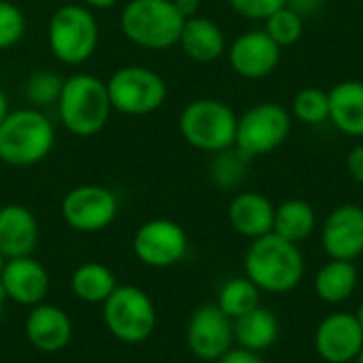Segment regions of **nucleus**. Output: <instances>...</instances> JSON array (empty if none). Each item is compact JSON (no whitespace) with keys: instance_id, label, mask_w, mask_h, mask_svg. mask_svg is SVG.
Masks as SVG:
<instances>
[{"instance_id":"11","label":"nucleus","mask_w":363,"mask_h":363,"mask_svg":"<svg viewBox=\"0 0 363 363\" xmlns=\"http://www.w3.org/2000/svg\"><path fill=\"white\" fill-rule=\"evenodd\" d=\"M187 234L172 219H149L145 221L132 240L134 255L149 268H170L187 255Z\"/></svg>"},{"instance_id":"14","label":"nucleus","mask_w":363,"mask_h":363,"mask_svg":"<svg viewBox=\"0 0 363 363\" xmlns=\"http://www.w3.org/2000/svg\"><path fill=\"white\" fill-rule=\"evenodd\" d=\"M321 245L330 259L355 262L363 255V206L340 204L321 228Z\"/></svg>"},{"instance_id":"18","label":"nucleus","mask_w":363,"mask_h":363,"mask_svg":"<svg viewBox=\"0 0 363 363\" xmlns=\"http://www.w3.org/2000/svg\"><path fill=\"white\" fill-rule=\"evenodd\" d=\"M38 234V221L28 206L4 204L0 208V253L4 259L32 255Z\"/></svg>"},{"instance_id":"31","label":"nucleus","mask_w":363,"mask_h":363,"mask_svg":"<svg viewBox=\"0 0 363 363\" xmlns=\"http://www.w3.org/2000/svg\"><path fill=\"white\" fill-rule=\"evenodd\" d=\"M26 34V17L11 0H0V51L15 47Z\"/></svg>"},{"instance_id":"12","label":"nucleus","mask_w":363,"mask_h":363,"mask_svg":"<svg viewBox=\"0 0 363 363\" xmlns=\"http://www.w3.org/2000/svg\"><path fill=\"white\" fill-rule=\"evenodd\" d=\"M185 340L198 359L217 362L234 345V321L217 304L200 306L187 321Z\"/></svg>"},{"instance_id":"17","label":"nucleus","mask_w":363,"mask_h":363,"mask_svg":"<svg viewBox=\"0 0 363 363\" xmlns=\"http://www.w3.org/2000/svg\"><path fill=\"white\" fill-rule=\"evenodd\" d=\"M23 332L28 342L40 353H60L72 338V321L55 304L40 302L30 308Z\"/></svg>"},{"instance_id":"33","label":"nucleus","mask_w":363,"mask_h":363,"mask_svg":"<svg viewBox=\"0 0 363 363\" xmlns=\"http://www.w3.org/2000/svg\"><path fill=\"white\" fill-rule=\"evenodd\" d=\"M347 170L355 183L363 185V143L355 145L347 155Z\"/></svg>"},{"instance_id":"7","label":"nucleus","mask_w":363,"mask_h":363,"mask_svg":"<svg viewBox=\"0 0 363 363\" xmlns=\"http://www.w3.org/2000/svg\"><path fill=\"white\" fill-rule=\"evenodd\" d=\"M111 106L128 117H143L160 111L168 98V85L160 72L143 64L117 68L106 79Z\"/></svg>"},{"instance_id":"42","label":"nucleus","mask_w":363,"mask_h":363,"mask_svg":"<svg viewBox=\"0 0 363 363\" xmlns=\"http://www.w3.org/2000/svg\"><path fill=\"white\" fill-rule=\"evenodd\" d=\"M355 362H357V363H363V349H362V353H359V357H357Z\"/></svg>"},{"instance_id":"5","label":"nucleus","mask_w":363,"mask_h":363,"mask_svg":"<svg viewBox=\"0 0 363 363\" xmlns=\"http://www.w3.org/2000/svg\"><path fill=\"white\" fill-rule=\"evenodd\" d=\"M238 115L230 104L217 98H198L183 106L179 132L183 140L204 153H219L236 143Z\"/></svg>"},{"instance_id":"34","label":"nucleus","mask_w":363,"mask_h":363,"mask_svg":"<svg viewBox=\"0 0 363 363\" xmlns=\"http://www.w3.org/2000/svg\"><path fill=\"white\" fill-rule=\"evenodd\" d=\"M217 363H264V359L255 351H249V349H242V347H238V349L232 347L223 357L217 359Z\"/></svg>"},{"instance_id":"2","label":"nucleus","mask_w":363,"mask_h":363,"mask_svg":"<svg viewBox=\"0 0 363 363\" xmlns=\"http://www.w3.org/2000/svg\"><path fill=\"white\" fill-rule=\"evenodd\" d=\"M245 272L259 291L287 294L296 289L304 277V257L298 245L270 232L251 240L245 255Z\"/></svg>"},{"instance_id":"41","label":"nucleus","mask_w":363,"mask_h":363,"mask_svg":"<svg viewBox=\"0 0 363 363\" xmlns=\"http://www.w3.org/2000/svg\"><path fill=\"white\" fill-rule=\"evenodd\" d=\"M4 262H6V259H4L2 253H0V272H2V268H4Z\"/></svg>"},{"instance_id":"26","label":"nucleus","mask_w":363,"mask_h":363,"mask_svg":"<svg viewBox=\"0 0 363 363\" xmlns=\"http://www.w3.org/2000/svg\"><path fill=\"white\" fill-rule=\"evenodd\" d=\"M217 306L234 321L259 306V287L247 277L230 279L219 291Z\"/></svg>"},{"instance_id":"23","label":"nucleus","mask_w":363,"mask_h":363,"mask_svg":"<svg viewBox=\"0 0 363 363\" xmlns=\"http://www.w3.org/2000/svg\"><path fill=\"white\" fill-rule=\"evenodd\" d=\"M359 283V274L353 262L330 259L315 277V291L328 304H342L349 300Z\"/></svg>"},{"instance_id":"8","label":"nucleus","mask_w":363,"mask_h":363,"mask_svg":"<svg viewBox=\"0 0 363 363\" xmlns=\"http://www.w3.org/2000/svg\"><path fill=\"white\" fill-rule=\"evenodd\" d=\"M102 319L113 338L125 345L149 340L157 325V311L147 291L134 285H117L102 304Z\"/></svg>"},{"instance_id":"35","label":"nucleus","mask_w":363,"mask_h":363,"mask_svg":"<svg viewBox=\"0 0 363 363\" xmlns=\"http://www.w3.org/2000/svg\"><path fill=\"white\" fill-rule=\"evenodd\" d=\"M323 4H325V0H287V6L291 11H296L302 19L317 15L323 9Z\"/></svg>"},{"instance_id":"36","label":"nucleus","mask_w":363,"mask_h":363,"mask_svg":"<svg viewBox=\"0 0 363 363\" xmlns=\"http://www.w3.org/2000/svg\"><path fill=\"white\" fill-rule=\"evenodd\" d=\"M174 4H177L179 13H181L185 19H189V17H196V15H200L202 0H174Z\"/></svg>"},{"instance_id":"39","label":"nucleus","mask_w":363,"mask_h":363,"mask_svg":"<svg viewBox=\"0 0 363 363\" xmlns=\"http://www.w3.org/2000/svg\"><path fill=\"white\" fill-rule=\"evenodd\" d=\"M355 317H357V321H359V325H362V330H363V302L359 304V308H357Z\"/></svg>"},{"instance_id":"27","label":"nucleus","mask_w":363,"mask_h":363,"mask_svg":"<svg viewBox=\"0 0 363 363\" xmlns=\"http://www.w3.org/2000/svg\"><path fill=\"white\" fill-rule=\"evenodd\" d=\"M249 162L251 160L242 155L236 147L213 153V162H211L213 183L221 189H236L249 172Z\"/></svg>"},{"instance_id":"1","label":"nucleus","mask_w":363,"mask_h":363,"mask_svg":"<svg viewBox=\"0 0 363 363\" xmlns=\"http://www.w3.org/2000/svg\"><path fill=\"white\" fill-rule=\"evenodd\" d=\"M55 108L60 123L72 136H96L106 128L113 113L106 81L89 72H74L66 77Z\"/></svg>"},{"instance_id":"32","label":"nucleus","mask_w":363,"mask_h":363,"mask_svg":"<svg viewBox=\"0 0 363 363\" xmlns=\"http://www.w3.org/2000/svg\"><path fill=\"white\" fill-rule=\"evenodd\" d=\"M230 9L251 21H266L274 11L287 4V0H228Z\"/></svg>"},{"instance_id":"3","label":"nucleus","mask_w":363,"mask_h":363,"mask_svg":"<svg viewBox=\"0 0 363 363\" xmlns=\"http://www.w3.org/2000/svg\"><path fill=\"white\" fill-rule=\"evenodd\" d=\"M55 145L51 119L34 106L9 111L0 123V162L15 168L36 166Z\"/></svg>"},{"instance_id":"40","label":"nucleus","mask_w":363,"mask_h":363,"mask_svg":"<svg viewBox=\"0 0 363 363\" xmlns=\"http://www.w3.org/2000/svg\"><path fill=\"white\" fill-rule=\"evenodd\" d=\"M4 302H6V296H4V291H2V287H0V313H2V308H4Z\"/></svg>"},{"instance_id":"4","label":"nucleus","mask_w":363,"mask_h":363,"mask_svg":"<svg viewBox=\"0 0 363 363\" xmlns=\"http://www.w3.org/2000/svg\"><path fill=\"white\" fill-rule=\"evenodd\" d=\"M185 17L174 0H130L119 15L123 36L143 49L166 51L179 45Z\"/></svg>"},{"instance_id":"38","label":"nucleus","mask_w":363,"mask_h":363,"mask_svg":"<svg viewBox=\"0 0 363 363\" xmlns=\"http://www.w3.org/2000/svg\"><path fill=\"white\" fill-rule=\"evenodd\" d=\"M9 111H11V108H9V98H6V94L0 89V123L4 121V117L9 115Z\"/></svg>"},{"instance_id":"28","label":"nucleus","mask_w":363,"mask_h":363,"mask_svg":"<svg viewBox=\"0 0 363 363\" xmlns=\"http://www.w3.org/2000/svg\"><path fill=\"white\" fill-rule=\"evenodd\" d=\"M291 115L306 125H321L330 121V98L319 87H304L294 96Z\"/></svg>"},{"instance_id":"30","label":"nucleus","mask_w":363,"mask_h":363,"mask_svg":"<svg viewBox=\"0 0 363 363\" xmlns=\"http://www.w3.org/2000/svg\"><path fill=\"white\" fill-rule=\"evenodd\" d=\"M264 30L281 49H285V47L296 45L302 38V34H304V19L285 4V6L274 11L264 21Z\"/></svg>"},{"instance_id":"25","label":"nucleus","mask_w":363,"mask_h":363,"mask_svg":"<svg viewBox=\"0 0 363 363\" xmlns=\"http://www.w3.org/2000/svg\"><path fill=\"white\" fill-rule=\"evenodd\" d=\"M317 228L315 208L300 198L285 200L274 208V228L272 232L294 245L306 240Z\"/></svg>"},{"instance_id":"13","label":"nucleus","mask_w":363,"mask_h":363,"mask_svg":"<svg viewBox=\"0 0 363 363\" xmlns=\"http://www.w3.org/2000/svg\"><path fill=\"white\" fill-rule=\"evenodd\" d=\"M225 53L230 68L238 77L259 81L279 68L283 49L266 34V30H249L236 36Z\"/></svg>"},{"instance_id":"22","label":"nucleus","mask_w":363,"mask_h":363,"mask_svg":"<svg viewBox=\"0 0 363 363\" xmlns=\"http://www.w3.org/2000/svg\"><path fill=\"white\" fill-rule=\"evenodd\" d=\"M279 319L270 308L257 306L247 315L234 319V342L238 347L262 353L279 340Z\"/></svg>"},{"instance_id":"6","label":"nucleus","mask_w":363,"mask_h":363,"mask_svg":"<svg viewBox=\"0 0 363 363\" xmlns=\"http://www.w3.org/2000/svg\"><path fill=\"white\" fill-rule=\"evenodd\" d=\"M47 43L57 62L66 66H81L98 49V19L85 4H64L47 23Z\"/></svg>"},{"instance_id":"10","label":"nucleus","mask_w":363,"mask_h":363,"mask_svg":"<svg viewBox=\"0 0 363 363\" xmlns=\"http://www.w3.org/2000/svg\"><path fill=\"white\" fill-rule=\"evenodd\" d=\"M60 213L68 228L83 234H96L117 219L119 200L115 191L104 185H77L62 198Z\"/></svg>"},{"instance_id":"15","label":"nucleus","mask_w":363,"mask_h":363,"mask_svg":"<svg viewBox=\"0 0 363 363\" xmlns=\"http://www.w3.org/2000/svg\"><path fill=\"white\" fill-rule=\"evenodd\" d=\"M315 349L328 363L355 362L363 349V330L357 317L351 313L325 317L315 332Z\"/></svg>"},{"instance_id":"19","label":"nucleus","mask_w":363,"mask_h":363,"mask_svg":"<svg viewBox=\"0 0 363 363\" xmlns=\"http://www.w3.org/2000/svg\"><path fill=\"white\" fill-rule=\"evenodd\" d=\"M274 204L259 191H240L228 206V221L232 230L245 238H262L274 228Z\"/></svg>"},{"instance_id":"37","label":"nucleus","mask_w":363,"mask_h":363,"mask_svg":"<svg viewBox=\"0 0 363 363\" xmlns=\"http://www.w3.org/2000/svg\"><path fill=\"white\" fill-rule=\"evenodd\" d=\"M81 4H85L87 9H113L115 4H119V0H81Z\"/></svg>"},{"instance_id":"21","label":"nucleus","mask_w":363,"mask_h":363,"mask_svg":"<svg viewBox=\"0 0 363 363\" xmlns=\"http://www.w3.org/2000/svg\"><path fill=\"white\" fill-rule=\"evenodd\" d=\"M330 121L345 136L363 138V81L347 79L330 91Z\"/></svg>"},{"instance_id":"24","label":"nucleus","mask_w":363,"mask_h":363,"mask_svg":"<svg viewBox=\"0 0 363 363\" xmlns=\"http://www.w3.org/2000/svg\"><path fill=\"white\" fill-rule=\"evenodd\" d=\"M70 287L77 300L102 306L108 300V296L117 289V279L108 266L100 262H85L72 272Z\"/></svg>"},{"instance_id":"29","label":"nucleus","mask_w":363,"mask_h":363,"mask_svg":"<svg viewBox=\"0 0 363 363\" xmlns=\"http://www.w3.org/2000/svg\"><path fill=\"white\" fill-rule=\"evenodd\" d=\"M64 79L53 70H36L23 83V96L34 108H45L57 104Z\"/></svg>"},{"instance_id":"16","label":"nucleus","mask_w":363,"mask_h":363,"mask_svg":"<svg viewBox=\"0 0 363 363\" xmlns=\"http://www.w3.org/2000/svg\"><path fill=\"white\" fill-rule=\"evenodd\" d=\"M0 287L6 300L32 308L45 302L51 287V279L47 268L38 259L28 255L4 262V268L0 272Z\"/></svg>"},{"instance_id":"9","label":"nucleus","mask_w":363,"mask_h":363,"mask_svg":"<svg viewBox=\"0 0 363 363\" xmlns=\"http://www.w3.org/2000/svg\"><path fill=\"white\" fill-rule=\"evenodd\" d=\"M291 134V113L277 102H259L247 108L236 123L234 147L249 160L270 155Z\"/></svg>"},{"instance_id":"20","label":"nucleus","mask_w":363,"mask_h":363,"mask_svg":"<svg viewBox=\"0 0 363 363\" xmlns=\"http://www.w3.org/2000/svg\"><path fill=\"white\" fill-rule=\"evenodd\" d=\"M179 45L183 53L198 64H211L228 51L223 30L219 28V23L204 15L185 19Z\"/></svg>"}]
</instances>
